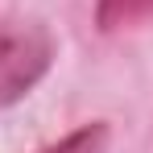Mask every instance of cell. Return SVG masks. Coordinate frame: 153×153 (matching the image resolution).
Returning <instances> with one entry per match:
<instances>
[{
  "mask_svg": "<svg viewBox=\"0 0 153 153\" xmlns=\"http://www.w3.org/2000/svg\"><path fill=\"white\" fill-rule=\"evenodd\" d=\"M54 66V37L42 21H0V108H13Z\"/></svg>",
  "mask_w": 153,
  "mask_h": 153,
  "instance_id": "6da1fadb",
  "label": "cell"
},
{
  "mask_svg": "<svg viewBox=\"0 0 153 153\" xmlns=\"http://www.w3.org/2000/svg\"><path fill=\"white\" fill-rule=\"evenodd\" d=\"M149 17H153V0H95V25L103 33L128 29L137 21H149Z\"/></svg>",
  "mask_w": 153,
  "mask_h": 153,
  "instance_id": "7a4b0ae2",
  "label": "cell"
},
{
  "mask_svg": "<svg viewBox=\"0 0 153 153\" xmlns=\"http://www.w3.org/2000/svg\"><path fill=\"white\" fill-rule=\"evenodd\" d=\"M42 153H108V124L103 120H91V124L66 132L62 141L46 145Z\"/></svg>",
  "mask_w": 153,
  "mask_h": 153,
  "instance_id": "3957f363",
  "label": "cell"
}]
</instances>
